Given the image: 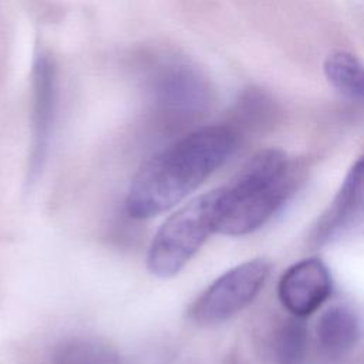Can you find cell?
I'll return each instance as SVG.
<instances>
[{
    "label": "cell",
    "mask_w": 364,
    "mask_h": 364,
    "mask_svg": "<svg viewBox=\"0 0 364 364\" xmlns=\"http://www.w3.org/2000/svg\"><path fill=\"white\" fill-rule=\"evenodd\" d=\"M236 146V134L225 125L198 128L148 159L135 173L125 200L135 219L171 209L199 188Z\"/></svg>",
    "instance_id": "6da1fadb"
},
{
    "label": "cell",
    "mask_w": 364,
    "mask_h": 364,
    "mask_svg": "<svg viewBox=\"0 0 364 364\" xmlns=\"http://www.w3.org/2000/svg\"><path fill=\"white\" fill-rule=\"evenodd\" d=\"M290 189L289 159L280 149L257 152L229 185L218 189L215 232L242 236L260 228Z\"/></svg>",
    "instance_id": "7a4b0ae2"
},
{
    "label": "cell",
    "mask_w": 364,
    "mask_h": 364,
    "mask_svg": "<svg viewBox=\"0 0 364 364\" xmlns=\"http://www.w3.org/2000/svg\"><path fill=\"white\" fill-rule=\"evenodd\" d=\"M218 189L202 193L173 212L151 242L146 266L158 277L175 276L215 232Z\"/></svg>",
    "instance_id": "3957f363"
},
{
    "label": "cell",
    "mask_w": 364,
    "mask_h": 364,
    "mask_svg": "<svg viewBox=\"0 0 364 364\" xmlns=\"http://www.w3.org/2000/svg\"><path fill=\"white\" fill-rule=\"evenodd\" d=\"M269 270L270 263L263 257L232 267L196 297L188 309L189 320L199 326H212L230 318L256 297Z\"/></svg>",
    "instance_id": "277c9868"
},
{
    "label": "cell",
    "mask_w": 364,
    "mask_h": 364,
    "mask_svg": "<svg viewBox=\"0 0 364 364\" xmlns=\"http://www.w3.org/2000/svg\"><path fill=\"white\" fill-rule=\"evenodd\" d=\"M151 87L158 108L172 117L198 115L210 101V88L205 77L182 61L169 60L159 64Z\"/></svg>",
    "instance_id": "5b68a950"
},
{
    "label": "cell",
    "mask_w": 364,
    "mask_h": 364,
    "mask_svg": "<svg viewBox=\"0 0 364 364\" xmlns=\"http://www.w3.org/2000/svg\"><path fill=\"white\" fill-rule=\"evenodd\" d=\"M57 105V67L54 60L40 53L33 65V144L30 178H36L46 161Z\"/></svg>",
    "instance_id": "8992f818"
},
{
    "label": "cell",
    "mask_w": 364,
    "mask_h": 364,
    "mask_svg": "<svg viewBox=\"0 0 364 364\" xmlns=\"http://www.w3.org/2000/svg\"><path fill=\"white\" fill-rule=\"evenodd\" d=\"M331 291L327 266L317 257L297 262L279 282L282 304L296 317H306L317 310Z\"/></svg>",
    "instance_id": "52a82bcc"
},
{
    "label": "cell",
    "mask_w": 364,
    "mask_h": 364,
    "mask_svg": "<svg viewBox=\"0 0 364 364\" xmlns=\"http://www.w3.org/2000/svg\"><path fill=\"white\" fill-rule=\"evenodd\" d=\"M364 222V158L348 171L334 200L317 223L316 239L333 240Z\"/></svg>",
    "instance_id": "ba28073f"
},
{
    "label": "cell",
    "mask_w": 364,
    "mask_h": 364,
    "mask_svg": "<svg viewBox=\"0 0 364 364\" xmlns=\"http://www.w3.org/2000/svg\"><path fill=\"white\" fill-rule=\"evenodd\" d=\"M317 338L328 355L346 354L360 338V321L355 313L343 306L326 310L317 324Z\"/></svg>",
    "instance_id": "9c48e42d"
},
{
    "label": "cell",
    "mask_w": 364,
    "mask_h": 364,
    "mask_svg": "<svg viewBox=\"0 0 364 364\" xmlns=\"http://www.w3.org/2000/svg\"><path fill=\"white\" fill-rule=\"evenodd\" d=\"M324 74L338 92L364 105V64L355 55L333 53L324 63Z\"/></svg>",
    "instance_id": "30bf717a"
},
{
    "label": "cell",
    "mask_w": 364,
    "mask_h": 364,
    "mask_svg": "<svg viewBox=\"0 0 364 364\" xmlns=\"http://www.w3.org/2000/svg\"><path fill=\"white\" fill-rule=\"evenodd\" d=\"M54 364H124L119 355L108 346L85 338L63 343L55 354Z\"/></svg>",
    "instance_id": "8fae6325"
},
{
    "label": "cell",
    "mask_w": 364,
    "mask_h": 364,
    "mask_svg": "<svg viewBox=\"0 0 364 364\" xmlns=\"http://www.w3.org/2000/svg\"><path fill=\"white\" fill-rule=\"evenodd\" d=\"M306 328L297 320L287 321L277 336L276 351L282 364H300L306 354Z\"/></svg>",
    "instance_id": "7c38bea8"
}]
</instances>
